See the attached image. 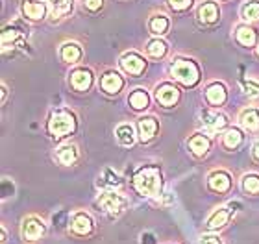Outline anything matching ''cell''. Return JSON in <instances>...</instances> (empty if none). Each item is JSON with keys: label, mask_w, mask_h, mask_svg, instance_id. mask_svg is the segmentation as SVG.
<instances>
[{"label": "cell", "mask_w": 259, "mask_h": 244, "mask_svg": "<svg viewBox=\"0 0 259 244\" xmlns=\"http://www.w3.org/2000/svg\"><path fill=\"white\" fill-rule=\"evenodd\" d=\"M134 185L141 194L157 196L159 192H161V174H159V170L154 167L141 168L139 172L135 174Z\"/></svg>", "instance_id": "6da1fadb"}, {"label": "cell", "mask_w": 259, "mask_h": 244, "mask_svg": "<svg viewBox=\"0 0 259 244\" xmlns=\"http://www.w3.org/2000/svg\"><path fill=\"white\" fill-rule=\"evenodd\" d=\"M76 128V120H74V115L70 113V111H56L49 120V131L52 133L54 137H65L72 133Z\"/></svg>", "instance_id": "7a4b0ae2"}, {"label": "cell", "mask_w": 259, "mask_h": 244, "mask_svg": "<svg viewBox=\"0 0 259 244\" xmlns=\"http://www.w3.org/2000/svg\"><path fill=\"white\" fill-rule=\"evenodd\" d=\"M172 76L184 85H194L198 81V67L189 60H178L172 63Z\"/></svg>", "instance_id": "3957f363"}, {"label": "cell", "mask_w": 259, "mask_h": 244, "mask_svg": "<svg viewBox=\"0 0 259 244\" xmlns=\"http://www.w3.org/2000/svg\"><path fill=\"white\" fill-rule=\"evenodd\" d=\"M98 204L109 213H120L122 207H124V200H122L119 194H115V192H104V194L100 196Z\"/></svg>", "instance_id": "277c9868"}, {"label": "cell", "mask_w": 259, "mask_h": 244, "mask_svg": "<svg viewBox=\"0 0 259 244\" xmlns=\"http://www.w3.org/2000/svg\"><path fill=\"white\" fill-rule=\"evenodd\" d=\"M178 96H180L178 89H176L174 85H170V83H163V85L156 91L157 102L163 104V106H172V104L178 100Z\"/></svg>", "instance_id": "5b68a950"}, {"label": "cell", "mask_w": 259, "mask_h": 244, "mask_svg": "<svg viewBox=\"0 0 259 244\" xmlns=\"http://www.w3.org/2000/svg\"><path fill=\"white\" fill-rule=\"evenodd\" d=\"M120 67H122L128 74L137 76V74H141L143 69H145V61L141 60L137 54H126L124 58L120 60Z\"/></svg>", "instance_id": "8992f818"}, {"label": "cell", "mask_w": 259, "mask_h": 244, "mask_svg": "<svg viewBox=\"0 0 259 244\" xmlns=\"http://www.w3.org/2000/svg\"><path fill=\"white\" fill-rule=\"evenodd\" d=\"M43 233H45V226L37 218H30V220H26L24 226H22V235H24V239H28V240L41 239Z\"/></svg>", "instance_id": "52a82bcc"}, {"label": "cell", "mask_w": 259, "mask_h": 244, "mask_svg": "<svg viewBox=\"0 0 259 244\" xmlns=\"http://www.w3.org/2000/svg\"><path fill=\"white\" fill-rule=\"evenodd\" d=\"M228 124L226 117L217 111H204V126L209 131H219Z\"/></svg>", "instance_id": "ba28073f"}, {"label": "cell", "mask_w": 259, "mask_h": 244, "mask_svg": "<svg viewBox=\"0 0 259 244\" xmlns=\"http://www.w3.org/2000/svg\"><path fill=\"white\" fill-rule=\"evenodd\" d=\"M70 83H72V87H74L76 91H87L93 83L91 72L85 71V69H80V71L72 72V76H70Z\"/></svg>", "instance_id": "9c48e42d"}, {"label": "cell", "mask_w": 259, "mask_h": 244, "mask_svg": "<svg viewBox=\"0 0 259 244\" xmlns=\"http://www.w3.org/2000/svg\"><path fill=\"white\" fill-rule=\"evenodd\" d=\"M209 187L217 192H226L232 187V179L226 172H213L209 176Z\"/></svg>", "instance_id": "30bf717a"}, {"label": "cell", "mask_w": 259, "mask_h": 244, "mask_svg": "<svg viewBox=\"0 0 259 244\" xmlns=\"http://www.w3.org/2000/svg\"><path fill=\"white\" fill-rule=\"evenodd\" d=\"M205 98H207V102L213 104V106H221V104L226 102V89H224V85H221V83H213V85L207 87Z\"/></svg>", "instance_id": "8fae6325"}, {"label": "cell", "mask_w": 259, "mask_h": 244, "mask_svg": "<svg viewBox=\"0 0 259 244\" xmlns=\"http://www.w3.org/2000/svg\"><path fill=\"white\" fill-rule=\"evenodd\" d=\"M198 19H200V22H204V24L215 22L217 19H219V8H217L215 2H205V4L200 6Z\"/></svg>", "instance_id": "7c38bea8"}, {"label": "cell", "mask_w": 259, "mask_h": 244, "mask_svg": "<svg viewBox=\"0 0 259 244\" xmlns=\"http://www.w3.org/2000/svg\"><path fill=\"white\" fill-rule=\"evenodd\" d=\"M72 229L74 233L78 235H87L93 231V220L87 217L85 213H78L74 218H72Z\"/></svg>", "instance_id": "4fadbf2b"}, {"label": "cell", "mask_w": 259, "mask_h": 244, "mask_svg": "<svg viewBox=\"0 0 259 244\" xmlns=\"http://www.w3.org/2000/svg\"><path fill=\"white\" fill-rule=\"evenodd\" d=\"M124 85V80L117 74V72H108L102 78V89L106 92H119Z\"/></svg>", "instance_id": "5bb4252c"}, {"label": "cell", "mask_w": 259, "mask_h": 244, "mask_svg": "<svg viewBox=\"0 0 259 244\" xmlns=\"http://www.w3.org/2000/svg\"><path fill=\"white\" fill-rule=\"evenodd\" d=\"M22 11H24V15H26V17H30V19H33V21H37V19H43L47 8H45L43 2L26 0V2H24V6H22Z\"/></svg>", "instance_id": "9a60e30c"}, {"label": "cell", "mask_w": 259, "mask_h": 244, "mask_svg": "<svg viewBox=\"0 0 259 244\" xmlns=\"http://www.w3.org/2000/svg\"><path fill=\"white\" fill-rule=\"evenodd\" d=\"M156 131H157L156 119H152V117H145V119L139 120V133H141V139H143V141H150Z\"/></svg>", "instance_id": "2e32d148"}, {"label": "cell", "mask_w": 259, "mask_h": 244, "mask_svg": "<svg viewBox=\"0 0 259 244\" xmlns=\"http://www.w3.org/2000/svg\"><path fill=\"white\" fill-rule=\"evenodd\" d=\"M241 126L244 130L248 131H255L259 128V113L255 109H246L241 115Z\"/></svg>", "instance_id": "e0dca14e"}, {"label": "cell", "mask_w": 259, "mask_h": 244, "mask_svg": "<svg viewBox=\"0 0 259 244\" xmlns=\"http://www.w3.org/2000/svg\"><path fill=\"white\" fill-rule=\"evenodd\" d=\"M45 2H49L50 11H52L54 17L67 15L70 11V8H72V0H45Z\"/></svg>", "instance_id": "ac0fdd59"}, {"label": "cell", "mask_w": 259, "mask_h": 244, "mask_svg": "<svg viewBox=\"0 0 259 244\" xmlns=\"http://www.w3.org/2000/svg\"><path fill=\"white\" fill-rule=\"evenodd\" d=\"M80 56H81V50L76 43L63 44V48H61V58H63V61H67V63H76V61L80 60Z\"/></svg>", "instance_id": "d6986e66"}, {"label": "cell", "mask_w": 259, "mask_h": 244, "mask_svg": "<svg viewBox=\"0 0 259 244\" xmlns=\"http://www.w3.org/2000/svg\"><path fill=\"white\" fill-rule=\"evenodd\" d=\"M189 147L196 156H204L209 150V139H205L204 135H194L189 141Z\"/></svg>", "instance_id": "ffe728a7"}, {"label": "cell", "mask_w": 259, "mask_h": 244, "mask_svg": "<svg viewBox=\"0 0 259 244\" xmlns=\"http://www.w3.org/2000/svg\"><path fill=\"white\" fill-rule=\"evenodd\" d=\"M237 41L243 46H254L255 44V32L248 26H241L237 30Z\"/></svg>", "instance_id": "44dd1931"}, {"label": "cell", "mask_w": 259, "mask_h": 244, "mask_svg": "<svg viewBox=\"0 0 259 244\" xmlns=\"http://www.w3.org/2000/svg\"><path fill=\"white\" fill-rule=\"evenodd\" d=\"M117 139H119L120 144H124V147H130V144H134L135 137H134V128L128 124H122L117 128Z\"/></svg>", "instance_id": "7402d4cb"}, {"label": "cell", "mask_w": 259, "mask_h": 244, "mask_svg": "<svg viewBox=\"0 0 259 244\" xmlns=\"http://www.w3.org/2000/svg\"><path fill=\"white\" fill-rule=\"evenodd\" d=\"M130 104H132V108L135 109H143L148 106V94H146L143 89H137L135 92L130 94Z\"/></svg>", "instance_id": "603a6c76"}, {"label": "cell", "mask_w": 259, "mask_h": 244, "mask_svg": "<svg viewBox=\"0 0 259 244\" xmlns=\"http://www.w3.org/2000/svg\"><path fill=\"white\" fill-rule=\"evenodd\" d=\"M228 218H230V211H228V209H219V211L211 217L209 222H207V228L209 229L221 228V226H224V224L228 222Z\"/></svg>", "instance_id": "cb8c5ba5"}, {"label": "cell", "mask_w": 259, "mask_h": 244, "mask_svg": "<svg viewBox=\"0 0 259 244\" xmlns=\"http://www.w3.org/2000/svg\"><path fill=\"white\" fill-rule=\"evenodd\" d=\"M167 28H168V21H167V17H154L150 21V32L152 33H156V35H163V33L167 32Z\"/></svg>", "instance_id": "d4e9b609"}, {"label": "cell", "mask_w": 259, "mask_h": 244, "mask_svg": "<svg viewBox=\"0 0 259 244\" xmlns=\"http://www.w3.org/2000/svg\"><path fill=\"white\" fill-rule=\"evenodd\" d=\"M58 159L63 165H72L76 161V148L74 147H61L58 152Z\"/></svg>", "instance_id": "484cf974"}, {"label": "cell", "mask_w": 259, "mask_h": 244, "mask_svg": "<svg viewBox=\"0 0 259 244\" xmlns=\"http://www.w3.org/2000/svg\"><path fill=\"white\" fill-rule=\"evenodd\" d=\"M243 19H246V21H257L259 19V2L252 0V2L243 6Z\"/></svg>", "instance_id": "4316f807"}, {"label": "cell", "mask_w": 259, "mask_h": 244, "mask_svg": "<svg viewBox=\"0 0 259 244\" xmlns=\"http://www.w3.org/2000/svg\"><path fill=\"white\" fill-rule=\"evenodd\" d=\"M241 131L239 130H230L226 131V135H224V147L226 148H237L241 144Z\"/></svg>", "instance_id": "83f0119b"}, {"label": "cell", "mask_w": 259, "mask_h": 244, "mask_svg": "<svg viewBox=\"0 0 259 244\" xmlns=\"http://www.w3.org/2000/svg\"><path fill=\"white\" fill-rule=\"evenodd\" d=\"M165 52H167V44L163 43V41H159V39H156V41H152L148 44V54L154 56V58H161Z\"/></svg>", "instance_id": "f1b7e54d"}, {"label": "cell", "mask_w": 259, "mask_h": 244, "mask_svg": "<svg viewBox=\"0 0 259 244\" xmlns=\"http://www.w3.org/2000/svg\"><path fill=\"white\" fill-rule=\"evenodd\" d=\"M243 187L250 194H257L259 192V178L257 176H246L243 181Z\"/></svg>", "instance_id": "f546056e"}, {"label": "cell", "mask_w": 259, "mask_h": 244, "mask_svg": "<svg viewBox=\"0 0 259 244\" xmlns=\"http://www.w3.org/2000/svg\"><path fill=\"white\" fill-rule=\"evenodd\" d=\"M17 37H19V32H17V30H13V28H8V30H4V32H2V44L6 46L10 41L13 43Z\"/></svg>", "instance_id": "4dcf8cb0"}, {"label": "cell", "mask_w": 259, "mask_h": 244, "mask_svg": "<svg viewBox=\"0 0 259 244\" xmlns=\"http://www.w3.org/2000/svg\"><path fill=\"white\" fill-rule=\"evenodd\" d=\"M168 4H170V8H172V10L182 11V10H187V8H189L191 0H168Z\"/></svg>", "instance_id": "1f68e13d"}, {"label": "cell", "mask_w": 259, "mask_h": 244, "mask_svg": "<svg viewBox=\"0 0 259 244\" xmlns=\"http://www.w3.org/2000/svg\"><path fill=\"white\" fill-rule=\"evenodd\" d=\"M104 4V0H83V6H85L87 10H91V11H97L100 10Z\"/></svg>", "instance_id": "d6a6232c"}, {"label": "cell", "mask_w": 259, "mask_h": 244, "mask_svg": "<svg viewBox=\"0 0 259 244\" xmlns=\"http://www.w3.org/2000/svg\"><path fill=\"white\" fill-rule=\"evenodd\" d=\"M200 244H221V240H219V237L205 235V237H202V239H200Z\"/></svg>", "instance_id": "836d02e7"}, {"label": "cell", "mask_w": 259, "mask_h": 244, "mask_svg": "<svg viewBox=\"0 0 259 244\" xmlns=\"http://www.w3.org/2000/svg\"><path fill=\"white\" fill-rule=\"evenodd\" d=\"M143 244H156V240H154V237L150 233H146L143 235Z\"/></svg>", "instance_id": "e575fe53"}, {"label": "cell", "mask_w": 259, "mask_h": 244, "mask_svg": "<svg viewBox=\"0 0 259 244\" xmlns=\"http://www.w3.org/2000/svg\"><path fill=\"white\" fill-rule=\"evenodd\" d=\"M254 158L259 159V142H255L254 144Z\"/></svg>", "instance_id": "d590c367"}, {"label": "cell", "mask_w": 259, "mask_h": 244, "mask_svg": "<svg viewBox=\"0 0 259 244\" xmlns=\"http://www.w3.org/2000/svg\"><path fill=\"white\" fill-rule=\"evenodd\" d=\"M257 54H259V46H257Z\"/></svg>", "instance_id": "8d00e7d4"}]
</instances>
